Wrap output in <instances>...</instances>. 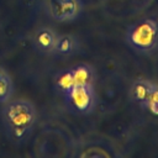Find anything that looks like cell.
I'll return each mask as SVG.
<instances>
[{
    "label": "cell",
    "instance_id": "12",
    "mask_svg": "<svg viewBox=\"0 0 158 158\" xmlns=\"http://www.w3.org/2000/svg\"><path fill=\"white\" fill-rule=\"evenodd\" d=\"M9 73H7V70L2 67V65H0V78H2V77H5V75H7Z\"/></svg>",
    "mask_w": 158,
    "mask_h": 158
},
{
    "label": "cell",
    "instance_id": "6",
    "mask_svg": "<svg viewBox=\"0 0 158 158\" xmlns=\"http://www.w3.org/2000/svg\"><path fill=\"white\" fill-rule=\"evenodd\" d=\"M153 85H154V83L148 79H143V78L136 79L130 86V91H128L130 99L135 104L146 109V105H147V101H148V98H149Z\"/></svg>",
    "mask_w": 158,
    "mask_h": 158
},
{
    "label": "cell",
    "instance_id": "8",
    "mask_svg": "<svg viewBox=\"0 0 158 158\" xmlns=\"http://www.w3.org/2000/svg\"><path fill=\"white\" fill-rule=\"evenodd\" d=\"M78 48V41L72 35H58L56 46H54V53L59 56H69L74 53Z\"/></svg>",
    "mask_w": 158,
    "mask_h": 158
},
{
    "label": "cell",
    "instance_id": "5",
    "mask_svg": "<svg viewBox=\"0 0 158 158\" xmlns=\"http://www.w3.org/2000/svg\"><path fill=\"white\" fill-rule=\"evenodd\" d=\"M57 37L58 35L52 28L42 27L35 32L32 42H33L35 48L38 52L43 54H51V53H54V46H56Z\"/></svg>",
    "mask_w": 158,
    "mask_h": 158
},
{
    "label": "cell",
    "instance_id": "4",
    "mask_svg": "<svg viewBox=\"0 0 158 158\" xmlns=\"http://www.w3.org/2000/svg\"><path fill=\"white\" fill-rule=\"evenodd\" d=\"M80 4L78 0H49L48 12L58 21H69L78 16Z\"/></svg>",
    "mask_w": 158,
    "mask_h": 158
},
{
    "label": "cell",
    "instance_id": "11",
    "mask_svg": "<svg viewBox=\"0 0 158 158\" xmlns=\"http://www.w3.org/2000/svg\"><path fill=\"white\" fill-rule=\"evenodd\" d=\"M146 109H148V111L152 115L158 116V84H156V83H154V85L152 88V91L149 94Z\"/></svg>",
    "mask_w": 158,
    "mask_h": 158
},
{
    "label": "cell",
    "instance_id": "3",
    "mask_svg": "<svg viewBox=\"0 0 158 158\" xmlns=\"http://www.w3.org/2000/svg\"><path fill=\"white\" fill-rule=\"evenodd\" d=\"M64 96L69 107L78 114H89L96 105V95L91 85H74Z\"/></svg>",
    "mask_w": 158,
    "mask_h": 158
},
{
    "label": "cell",
    "instance_id": "7",
    "mask_svg": "<svg viewBox=\"0 0 158 158\" xmlns=\"http://www.w3.org/2000/svg\"><path fill=\"white\" fill-rule=\"evenodd\" d=\"M74 83L75 85H91L94 86L95 83V70L91 65L86 63L78 64L72 68Z\"/></svg>",
    "mask_w": 158,
    "mask_h": 158
},
{
    "label": "cell",
    "instance_id": "9",
    "mask_svg": "<svg viewBox=\"0 0 158 158\" xmlns=\"http://www.w3.org/2000/svg\"><path fill=\"white\" fill-rule=\"evenodd\" d=\"M75 85L74 83V77H73V72L72 68H68L65 70H62L60 73L57 74V77L54 78V86L57 88L58 91H60L62 94H67L73 86Z\"/></svg>",
    "mask_w": 158,
    "mask_h": 158
},
{
    "label": "cell",
    "instance_id": "1",
    "mask_svg": "<svg viewBox=\"0 0 158 158\" xmlns=\"http://www.w3.org/2000/svg\"><path fill=\"white\" fill-rule=\"evenodd\" d=\"M1 118L6 133L15 139H23L37 122V110L26 99H10L4 104Z\"/></svg>",
    "mask_w": 158,
    "mask_h": 158
},
{
    "label": "cell",
    "instance_id": "10",
    "mask_svg": "<svg viewBox=\"0 0 158 158\" xmlns=\"http://www.w3.org/2000/svg\"><path fill=\"white\" fill-rule=\"evenodd\" d=\"M14 94V83L10 74L0 78V104H5L12 98Z\"/></svg>",
    "mask_w": 158,
    "mask_h": 158
},
{
    "label": "cell",
    "instance_id": "2",
    "mask_svg": "<svg viewBox=\"0 0 158 158\" xmlns=\"http://www.w3.org/2000/svg\"><path fill=\"white\" fill-rule=\"evenodd\" d=\"M127 43L137 52L152 53L158 48V23L144 19L128 27Z\"/></svg>",
    "mask_w": 158,
    "mask_h": 158
}]
</instances>
